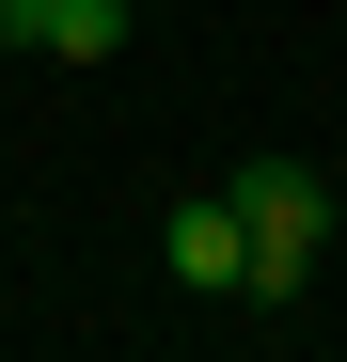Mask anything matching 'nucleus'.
<instances>
[{
    "label": "nucleus",
    "instance_id": "1",
    "mask_svg": "<svg viewBox=\"0 0 347 362\" xmlns=\"http://www.w3.org/2000/svg\"><path fill=\"white\" fill-rule=\"evenodd\" d=\"M221 189H237V221H253V299H300L316 252H331V189H316L300 158H237Z\"/></svg>",
    "mask_w": 347,
    "mask_h": 362
},
{
    "label": "nucleus",
    "instance_id": "2",
    "mask_svg": "<svg viewBox=\"0 0 347 362\" xmlns=\"http://www.w3.org/2000/svg\"><path fill=\"white\" fill-rule=\"evenodd\" d=\"M158 268L174 284H205V299H253V221H237V189H190L158 221Z\"/></svg>",
    "mask_w": 347,
    "mask_h": 362
},
{
    "label": "nucleus",
    "instance_id": "3",
    "mask_svg": "<svg viewBox=\"0 0 347 362\" xmlns=\"http://www.w3.org/2000/svg\"><path fill=\"white\" fill-rule=\"evenodd\" d=\"M32 47H47V64H110V47H127V0H47Z\"/></svg>",
    "mask_w": 347,
    "mask_h": 362
},
{
    "label": "nucleus",
    "instance_id": "4",
    "mask_svg": "<svg viewBox=\"0 0 347 362\" xmlns=\"http://www.w3.org/2000/svg\"><path fill=\"white\" fill-rule=\"evenodd\" d=\"M32 16H47V0H0V47H32Z\"/></svg>",
    "mask_w": 347,
    "mask_h": 362
}]
</instances>
